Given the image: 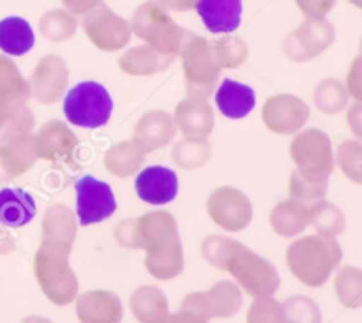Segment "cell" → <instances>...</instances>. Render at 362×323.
Segmentation results:
<instances>
[{
  "label": "cell",
  "instance_id": "1",
  "mask_svg": "<svg viewBox=\"0 0 362 323\" xmlns=\"http://www.w3.org/2000/svg\"><path fill=\"white\" fill-rule=\"evenodd\" d=\"M338 240L322 235L303 237L286 249V265L303 285L318 288L327 283L341 262Z\"/></svg>",
  "mask_w": 362,
  "mask_h": 323
},
{
  "label": "cell",
  "instance_id": "2",
  "mask_svg": "<svg viewBox=\"0 0 362 323\" xmlns=\"http://www.w3.org/2000/svg\"><path fill=\"white\" fill-rule=\"evenodd\" d=\"M73 247L66 244L41 240L34 257V272L39 286L49 303L67 306L78 297V278L69 265Z\"/></svg>",
  "mask_w": 362,
  "mask_h": 323
},
{
  "label": "cell",
  "instance_id": "3",
  "mask_svg": "<svg viewBox=\"0 0 362 323\" xmlns=\"http://www.w3.org/2000/svg\"><path fill=\"white\" fill-rule=\"evenodd\" d=\"M129 27L131 32L145 45L173 57H179L180 48L189 35V30L179 27L168 11L163 9L156 0H148L134 11Z\"/></svg>",
  "mask_w": 362,
  "mask_h": 323
},
{
  "label": "cell",
  "instance_id": "4",
  "mask_svg": "<svg viewBox=\"0 0 362 323\" xmlns=\"http://www.w3.org/2000/svg\"><path fill=\"white\" fill-rule=\"evenodd\" d=\"M179 57L182 59L187 98L209 101L218 87L219 74H221V67L212 49V41L189 32L180 48Z\"/></svg>",
  "mask_w": 362,
  "mask_h": 323
},
{
  "label": "cell",
  "instance_id": "5",
  "mask_svg": "<svg viewBox=\"0 0 362 323\" xmlns=\"http://www.w3.org/2000/svg\"><path fill=\"white\" fill-rule=\"evenodd\" d=\"M64 115L67 122L83 129H98L108 124L113 101L108 88L98 81H81L64 95Z\"/></svg>",
  "mask_w": 362,
  "mask_h": 323
},
{
  "label": "cell",
  "instance_id": "6",
  "mask_svg": "<svg viewBox=\"0 0 362 323\" xmlns=\"http://www.w3.org/2000/svg\"><path fill=\"white\" fill-rule=\"evenodd\" d=\"M223 271L230 272L250 295L272 297L279 290L281 279L278 271L269 260L247 249L244 244L235 242L232 253L228 254Z\"/></svg>",
  "mask_w": 362,
  "mask_h": 323
},
{
  "label": "cell",
  "instance_id": "7",
  "mask_svg": "<svg viewBox=\"0 0 362 323\" xmlns=\"http://www.w3.org/2000/svg\"><path fill=\"white\" fill-rule=\"evenodd\" d=\"M290 158L304 177L313 180H329L334 172V151L331 138L322 129L299 131L290 143Z\"/></svg>",
  "mask_w": 362,
  "mask_h": 323
},
{
  "label": "cell",
  "instance_id": "8",
  "mask_svg": "<svg viewBox=\"0 0 362 323\" xmlns=\"http://www.w3.org/2000/svg\"><path fill=\"white\" fill-rule=\"evenodd\" d=\"M81 27L92 45L101 52H119L124 46L129 45L131 35H133L129 21L113 13L101 0L83 14Z\"/></svg>",
  "mask_w": 362,
  "mask_h": 323
},
{
  "label": "cell",
  "instance_id": "9",
  "mask_svg": "<svg viewBox=\"0 0 362 323\" xmlns=\"http://www.w3.org/2000/svg\"><path fill=\"white\" fill-rule=\"evenodd\" d=\"M336 28L327 18H306L283 41V52L292 62H310L334 42Z\"/></svg>",
  "mask_w": 362,
  "mask_h": 323
},
{
  "label": "cell",
  "instance_id": "10",
  "mask_svg": "<svg viewBox=\"0 0 362 323\" xmlns=\"http://www.w3.org/2000/svg\"><path fill=\"white\" fill-rule=\"evenodd\" d=\"M207 212L212 221L226 232H243L253 221L251 200L232 186L218 187L209 194Z\"/></svg>",
  "mask_w": 362,
  "mask_h": 323
},
{
  "label": "cell",
  "instance_id": "11",
  "mask_svg": "<svg viewBox=\"0 0 362 323\" xmlns=\"http://www.w3.org/2000/svg\"><path fill=\"white\" fill-rule=\"evenodd\" d=\"M76 193V219L81 226L95 225L112 218L117 211V200L112 187L90 175L81 177L74 184Z\"/></svg>",
  "mask_w": 362,
  "mask_h": 323
},
{
  "label": "cell",
  "instance_id": "12",
  "mask_svg": "<svg viewBox=\"0 0 362 323\" xmlns=\"http://www.w3.org/2000/svg\"><path fill=\"white\" fill-rule=\"evenodd\" d=\"M30 98L39 105H55L66 95L69 87V67L59 55H46L32 69L28 78Z\"/></svg>",
  "mask_w": 362,
  "mask_h": 323
},
{
  "label": "cell",
  "instance_id": "13",
  "mask_svg": "<svg viewBox=\"0 0 362 323\" xmlns=\"http://www.w3.org/2000/svg\"><path fill=\"white\" fill-rule=\"evenodd\" d=\"M262 120L276 134H296L310 120V106L292 94H276L264 102Z\"/></svg>",
  "mask_w": 362,
  "mask_h": 323
},
{
  "label": "cell",
  "instance_id": "14",
  "mask_svg": "<svg viewBox=\"0 0 362 323\" xmlns=\"http://www.w3.org/2000/svg\"><path fill=\"white\" fill-rule=\"evenodd\" d=\"M34 145L39 159L66 163L74 158L78 138L62 120H49L34 134Z\"/></svg>",
  "mask_w": 362,
  "mask_h": 323
},
{
  "label": "cell",
  "instance_id": "15",
  "mask_svg": "<svg viewBox=\"0 0 362 323\" xmlns=\"http://www.w3.org/2000/svg\"><path fill=\"white\" fill-rule=\"evenodd\" d=\"M134 187L140 200L145 204L166 205L175 200L179 193V179L173 170L156 165L138 173Z\"/></svg>",
  "mask_w": 362,
  "mask_h": 323
},
{
  "label": "cell",
  "instance_id": "16",
  "mask_svg": "<svg viewBox=\"0 0 362 323\" xmlns=\"http://www.w3.org/2000/svg\"><path fill=\"white\" fill-rule=\"evenodd\" d=\"M175 134L177 126L173 115L163 110H151L144 113L134 126L133 140L148 154L172 143Z\"/></svg>",
  "mask_w": 362,
  "mask_h": 323
},
{
  "label": "cell",
  "instance_id": "17",
  "mask_svg": "<svg viewBox=\"0 0 362 323\" xmlns=\"http://www.w3.org/2000/svg\"><path fill=\"white\" fill-rule=\"evenodd\" d=\"M76 317L80 323H120L122 303L113 292L92 290L76 297Z\"/></svg>",
  "mask_w": 362,
  "mask_h": 323
},
{
  "label": "cell",
  "instance_id": "18",
  "mask_svg": "<svg viewBox=\"0 0 362 323\" xmlns=\"http://www.w3.org/2000/svg\"><path fill=\"white\" fill-rule=\"evenodd\" d=\"M37 159L32 133L20 134L2 143L0 145V182H7L23 175Z\"/></svg>",
  "mask_w": 362,
  "mask_h": 323
},
{
  "label": "cell",
  "instance_id": "19",
  "mask_svg": "<svg viewBox=\"0 0 362 323\" xmlns=\"http://www.w3.org/2000/svg\"><path fill=\"white\" fill-rule=\"evenodd\" d=\"M194 9L212 34H232L243 20V0H198Z\"/></svg>",
  "mask_w": 362,
  "mask_h": 323
},
{
  "label": "cell",
  "instance_id": "20",
  "mask_svg": "<svg viewBox=\"0 0 362 323\" xmlns=\"http://www.w3.org/2000/svg\"><path fill=\"white\" fill-rule=\"evenodd\" d=\"M175 126L184 136L207 138L214 129V112L207 101L186 98L173 112Z\"/></svg>",
  "mask_w": 362,
  "mask_h": 323
},
{
  "label": "cell",
  "instance_id": "21",
  "mask_svg": "<svg viewBox=\"0 0 362 323\" xmlns=\"http://www.w3.org/2000/svg\"><path fill=\"white\" fill-rule=\"evenodd\" d=\"M214 101L226 119L239 120L250 115L257 105V94L250 85L225 78L214 90Z\"/></svg>",
  "mask_w": 362,
  "mask_h": 323
},
{
  "label": "cell",
  "instance_id": "22",
  "mask_svg": "<svg viewBox=\"0 0 362 323\" xmlns=\"http://www.w3.org/2000/svg\"><path fill=\"white\" fill-rule=\"evenodd\" d=\"M177 57L165 55L152 46L141 45L126 49L119 57V67L129 76H152L168 69Z\"/></svg>",
  "mask_w": 362,
  "mask_h": 323
},
{
  "label": "cell",
  "instance_id": "23",
  "mask_svg": "<svg viewBox=\"0 0 362 323\" xmlns=\"http://www.w3.org/2000/svg\"><path fill=\"white\" fill-rule=\"evenodd\" d=\"M37 207L30 193L18 187L0 191V225L6 228H21L34 219Z\"/></svg>",
  "mask_w": 362,
  "mask_h": 323
},
{
  "label": "cell",
  "instance_id": "24",
  "mask_svg": "<svg viewBox=\"0 0 362 323\" xmlns=\"http://www.w3.org/2000/svg\"><path fill=\"white\" fill-rule=\"evenodd\" d=\"M76 232L78 219L73 209L64 204L49 205L46 209L41 223L42 240L66 244V246L73 247L74 240H76Z\"/></svg>",
  "mask_w": 362,
  "mask_h": 323
},
{
  "label": "cell",
  "instance_id": "25",
  "mask_svg": "<svg viewBox=\"0 0 362 323\" xmlns=\"http://www.w3.org/2000/svg\"><path fill=\"white\" fill-rule=\"evenodd\" d=\"M141 249L148 251L170 240L180 239L179 225L170 212L152 211L138 218Z\"/></svg>",
  "mask_w": 362,
  "mask_h": 323
},
{
  "label": "cell",
  "instance_id": "26",
  "mask_svg": "<svg viewBox=\"0 0 362 323\" xmlns=\"http://www.w3.org/2000/svg\"><path fill=\"white\" fill-rule=\"evenodd\" d=\"M145 267L148 274L154 276L156 279H173L184 271V249L182 240L175 239L170 242L161 244L158 247L145 251Z\"/></svg>",
  "mask_w": 362,
  "mask_h": 323
},
{
  "label": "cell",
  "instance_id": "27",
  "mask_svg": "<svg viewBox=\"0 0 362 323\" xmlns=\"http://www.w3.org/2000/svg\"><path fill=\"white\" fill-rule=\"evenodd\" d=\"M131 311L140 323H165L170 317L166 295L158 286H140L131 295Z\"/></svg>",
  "mask_w": 362,
  "mask_h": 323
},
{
  "label": "cell",
  "instance_id": "28",
  "mask_svg": "<svg viewBox=\"0 0 362 323\" xmlns=\"http://www.w3.org/2000/svg\"><path fill=\"white\" fill-rule=\"evenodd\" d=\"M145 154H147V152H145L136 141L126 140L110 147L108 151H106L103 163H105V168L108 170L113 177L127 179V177H133L134 173L140 172L141 165H144L145 161Z\"/></svg>",
  "mask_w": 362,
  "mask_h": 323
},
{
  "label": "cell",
  "instance_id": "29",
  "mask_svg": "<svg viewBox=\"0 0 362 323\" xmlns=\"http://www.w3.org/2000/svg\"><path fill=\"white\" fill-rule=\"evenodd\" d=\"M34 30L27 20L20 16H9L0 21V49L6 55H25L34 48Z\"/></svg>",
  "mask_w": 362,
  "mask_h": 323
},
{
  "label": "cell",
  "instance_id": "30",
  "mask_svg": "<svg viewBox=\"0 0 362 323\" xmlns=\"http://www.w3.org/2000/svg\"><path fill=\"white\" fill-rule=\"evenodd\" d=\"M308 205L293 198L276 205L271 212V226L278 235L296 237L308 226Z\"/></svg>",
  "mask_w": 362,
  "mask_h": 323
},
{
  "label": "cell",
  "instance_id": "31",
  "mask_svg": "<svg viewBox=\"0 0 362 323\" xmlns=\"http://www.w3.org/2000/svg\"><path fill=\"white\" fill-rule=\"evenodd\" d=\"M209 317L232 318L243 307V292L232 281H219L209 292H204Z\"/></svg>",
  "mask_w": 362,
  "mask_h": 323
},
{
  "label": "cell",
  "instance_id": "32",
  "mask_svg": "<svg viewBox=\"0 0 362 323\" xmlns=\"http://www.w3.org/2000/svg\"><path fill=\"white\" fill-rule=\"evenodd\" d=\"M30 99L27 78L20 73L9 57L0 55V102L9 106H23Z\"/></svg>",
  "mask_w": 362,
  "mask_h": 323
},
{
  "label": "cell",
  "instance_id": "33",
  "mask_svg": "<svg viewBox=\"0 0 362 323\" xmlns=\"http://www.w3.org/2000/svg\"><path fill=\"white\" fill-rule=\"evenodd\" d=\"M308 225H311L317 232V235L327 237V239H336L341 235L346 228L345 214L338 205L331 201L318 200L315 204L308 205Z\"/></svg>",
  "mask_w": 362,
  "mask_h": 323
},
{
  "label": "cell",
  "instance_id": "34",
  "mask_svg": "<svg viewBox=\"0 0 362 323\" xmlns=\"http://www.w3.org/2000/svg\"><path fill=\"white\" fill-rule=\"evenodd\" d=\"M212 147L207 138L184 136L172 147V159L179 168L194 170L209 163Z\"/></svg>",
  "mask_w": 362,
  "mask_h": 323
},
{
  "label": "cell",
  "instance_id": "35",
  "mask_svg": "<svg viewBox=\"0 0 362 323\" xmlns=\"http://www.w3.org/2000/svg\"><path fill=\"white\" fill-rule=\"evenodd\" d=\"M313 101L318 112L325 113V115H336V113H341L343 110L349 108L350 94L343 81L334 80V78H325L315 87Z\"/></svg>",
  "mask_w": 362,
  "mask_h": 323
},
{
  "label": "cell",
  "instance_id": "36",
  "mask_svg": "<svg viewBox=\"0 0 362 323\" xmlns=\"http://www.w3.org/2000/svg\"><path fill=\"white\" fill-rule=\"evenodd\" d=\"M78 30V20L67 9L46 11L39 20V32L52 42H64L73 37Z\"/></svg>",
  "mask_w": 362,
  "mask_h": 323
},
{
  "label": "cell",
  "instance_id": "37",
  "mask_svg": "<svg viewBox=\"0 0 362 323\" xmlns=\"http://www.w3.org/2000/svg\"><path fill=\"white\" fill-rule=\"evenodd\" d=\"M32 127L34 115L27 106H9L0 102V143L30 133Z\"/></svg>",
  "mask_w": 362,
  "mask_h": 323
},
{
  "label": "cell",
  "instance_id": "38",
  "mask_svg": "<svg viewBox=\"0 0 362 323\" xmlns=\"http://www.w3.org/2000/svg\"><path fill=\"white\" fill-rule=\"evenodd\" d=\"M212 49H214L216 60L223 69H237L246 62L250 55V48L246 42L237 35L226 34L225 37L212 41Z\"/></svg>",
  "mask_w": 362,
  "mask_h": 323
},
{
  "label": "cell",
  "instance_id": "39",
  "mask_svg": "<svg viewBox=\"0 0 362 323\" xmlns=\"http://www.w3.org/2000/svg\"><path fill=\"white\" fill-rule=\"evenodd\" d=\"M334 288L343 306L350 310L362 306V272L357 267H343L336 276Z\"/></svg>",
  "mask_w": 362,
  "mask_h": 323
},
{
  "label": "cell",
  "instance_id": "40",
  "mask_svg": "<svg viewBox=\"0 0 362 323\" xmlns=\"http://www.w3.org/2000/svg\"><path fill=\"white\" fill-rule=\"evenodd\" d=\"M329 180H313L304 177L299 170H293L288 179V193L290 198L303 204L311 205L318 200H324L327 193Z\"/></svg>",
  "mask_w": 362,
  "mask_h": 323
},
{
  "label": "cell",
  "instance_id": "41",
  "mask_svg": "<svg viewBox=\"0 0 362 323\" xmlns=\"http://www.w3.org/2000/svg\"><path fill=\"white\" fill-rule=\"evenodd\" d=\"M285 323H322V311L310 297H290L281 304Z\"/></svg>",
  "mask_w": 362,
  "mask_h": 323
},
{
  "label": "cell",
  "instance_id": "42",
  "mask_svg": "<svg viewBox=\"0 0 362 323\" xmlns=\"http://www.w3.org/2000/svg\"><path fill=\"white\" fill-rule=\"evenodd\" d=\"M338 165L343 175L354 184L362 182V143L361 140H346L338 147Z\"/></svg>",
  "mask_w": 362,
  "mask_h": 323
},
{
  "label": "cell",
  "instance_id": "43",
  "mask_svg": "<svg viewBox=\"0 0 362 323\" xmlns=\"http://www.w3.org/2000/svg\"><path fill=\"white\" fill-rule=\"evenodd\" d=\"M247 323H285L281 304L272 297H257L246 317Z\"/></svg>",
  "mask_w": 362,
  "mask_h": 323
},
{
  "label": "cell",
  "instance_id": "44",
  "mask_svg": "<svg viewBox=\"0 0 362 323\" xmlns=\"http://www.w3.org/2000/svg\"><path fill=\"white\" fill-rule=\"evenodd\" d=\"M235 242L237 240L228 239V237L209 235L207 239H204V242H202V257H204L209 264L214 265V267L223 269L225 267L226 258H228L233 246H235Z\"/></svg>",
  "mask_w": 362,
  "mask_h": 323
},
{
  "label": "cell",
  "instance_id": "45",
  "mask_svg": "<svg viewBox=\"0 0 362 323\" xmlns=\"http://www.w3.org/2000/svg\"><path fill=\"white\" fill-rule=\"evenodd\" d=\"M115 240L127 249H141L140 230H138V219H124L115 228Z\"/></svg>",
  "mask_w": 362,
  "mask_h": 323
},
{
  "label": "cell",
  "instance_id": "46",
  "mask_svg": "<svg viewBox=\"0 0 362 323\" xmlns=\"http://www.w3.org/2000/svg\"><path fill=\"white\" fill-rule=\"evenodd\" d=\"M306 18H325L334 9L338 0H296Z\"/></svg>",
  "mask_w": 362,
  "mask_h": 323
},
{
  "label": "cell",
  "instance_id": "47",
  "mask_svg": "<svg viewBox=\"0 0 362 323\" xmlns=\"http://www.w3.org/2000/svg\"><path fill=\"white\" fill-rule=\"evenodd\" d=\"M346 90H349L350 98H354L356 101H361L362 99V59L357 57L354 60L352 67L349 71V76H346V83H345Z\"/></svg>",
  "mask_w": 362,
  "mask_h": 323
},
{
  "label": "cell",
  "instance_id": "48",
  "mask_svg": "<svg viewBox=\"0 0 362 323\" xmlns=\"http://www.w3.org/2000/svg\"><path fill=\"white\" fill-rule=\"evenodd\" d=\"M346 124L352 129V133L356 134L357 138L362 136V105L361 101H356L349 108V113H346Z\"/></svg>",
  "mask_w": 362,
  "mask_h": 323
},
{
  "label": "cell",
  "instance_id": "49",
  "mask_svg": "<svg viewBox=\"0 0 362 323\" xmlns=\"http://www.w3.org/2000/svg\"><path fill=\"white\" fill-rule=\"evenodd\" d=\"M163 9L175 11V13H186L197 7L198 0H156Z\"/></svg>",
  "mask_w": 362,
  "mask_h": 323
},
{
  "label": "cell",
  "instance_id": "50",
  "mask_svg": "<svg viewBox=\"0 0 362 323\" xmlns=\"http://www.w3.org/2000/svg\"><path fill=\"white\" fill-rule=\"evenodd\" d=\"M98 2L99 0H62L64 7H66L69 13H73L74 16H76V14H85Z\"/></svg>",
  "mask_w": 362,
  "mask_h": 323
},
{
  "label": "cell",
  "instance_id": "51",
  "mask_svg": "<svg viewBox=\"0 0 362 323\" xmlns=\"http://www.w3.org/2000/svg\"><path fill=\"white\" fill-rule=\"evenodd\" d=\"M165 323H204L198 320L197 317H193L191 313H187V311H177V313H170L168 320H166Z\"/></svg>",
  "mask_w": 362,
  "mask_h": 323
},
{
  "label": "cell",
  "instance_id": "52",
  "mask_svg": "<svg viewBox=\"0 0 362 323\" xmlns=\"http://www.w3.org/2000/svg\"><path fill=\"white\" fill-rule=\"evenodd\" d=\"M21 323H53V322L45 317H27Z\"/></svg>",
  "mask_w": 362,
  "mask_h": 323
},
{
  "label": "cell",
  "instance_id": "53",
  "mask_svg": "<svg viewBox=\"0 0 362 323\" xmlns=\"http://www.w3.org/2000/svg\"><path fill=\"white\" fill-rule=\"evenodd\" d=\"M349 2H352L356 7H361L362 6V0H349Z\"/></svg>",
  "mask_w": 362,
  "mask_h": 323
}]
</instances>
